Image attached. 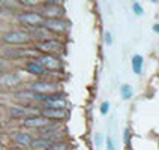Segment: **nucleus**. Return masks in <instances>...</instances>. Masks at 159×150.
<instances>
[{
	"mask_svg": "<svg viewBox=\"0 0 159 150\" xmlns=\"http://www.w3.org/2000/svg\"><path fill=\"white\" fill-rule=\"evenodd\" d=\"M39 63L44 66L45 69H50V71H56L60 68V60L57 57H54L51 54H44L39 57Z\"/></svg>",
	"mask_w": 159,
	"mask_h": 150,
	"instance_id": "7",
	"label": "nucleus"
},
{
	"mask_svg": "<svg viewBox=\"0 0 159 150\" xmlns=\"http://www.w3.org/2000/svg\"><path fill=\"white\" fill-rule=\"evenodd\" d=\"M107 150H116L114 141H113V138H111V137H108V138H107Z\"/></svg>",
	"mask_w": 159,
	"mask_h": 150,
	"instance_id": "22",
	"label": "nucleus"
},
{
	"mask_svg": "<svg viewBox=\"0 0 159 150\" xmlns=\"http://www.w3.org/2000/svg\"><path fill=\"white\" fill-rule=\"evenodd\" d=\"M42 116L48 120H60V119L66 117V111L65 110H56V108H44Z\"/></svg>",
	"mask_w": 159,
	"mask_h": 150,
	"instance_id": "8",
	"label": "nucleus"
},
{
	"mask_svg": "<svg viewBox=\"0 0 159 150\" xmlns=\"http://www.w3.org/2000/svg\"><path fill=\"white\" fill-rule=\"evenodd\" d=\"M129 138H131V132H129V129L126 128L125 129V144L128 146V143H129Z\"/></svg>",
	"mask_w": 159,
	"mask_h": 150,
	"instance_id": "25",
	"label": "nucleus"
},
{
	"mask_svg": "<svg viewBox=\"0 0 159 150\" xmlns=\"http://www.w3.org/2000/svg\"><path fill=\"white\" fill-rule=\"evenodd\" d=\"M132 9H134V12L137 14V15H143V8L138 5V3H134L132 5Z\"/></svg>",
	"mask_w": 159,
	"mask_h": 150,
	"instance_id": "23",
	"label": "nucleus"
},
{
	"mask_svg": "<svg viewBox=\"0 0 159 150\" xmlns=\"http://www.w3.org/2000/svg\"><path fill=\"white\" fill-rule=\"evenodd\" d=\"M21 83V78L17 74H6L2 77V86L3 87H15Z\"/></svg>",
	"mask_w": 159,
	"mask_h": 150,
	"instance_id": "10",
	"label": "nucleus"
},
{
	"mask_svg": "<svg viewBox=\"0 0 159 150\" xmlns=\"http://www.w3.org/2000/svg\"><path fill=\"white\" fill-rule=\"evenodd\" d=\"M30 90L39 93V95H45V96H51L54 92L57 90L56 84H50V83H33L30 86Z\"/></svg>",
	"mask_w": 159,
	"mask_h": 150,
	"instance_id": "5",
	"label": "nucleus"
},
{
	"mask_svg": "<svg viewBox=\"0 0 159 150\" xmlns=\"http://www.w3.org/2000/svg\"><path fill=\"white\" fill-rule=\"evenodd\" d=\"M50 120L45 119L44 116H36V117H27L23 122V126L24 128H38V129H42V128H47L50 126Z\"/></svg>",
	"mask_w": 159,
	"mask_h": 150,
	"instance_id": "6",
	"label": "nucleus"
},
{
	"mask_svg": "<svg viewBox=\"0 0 159 150\" xmlns=\"http://www.w3.org/2000/svg\"><path fill=\"white\" fill-rule=\"evenodd\" d=\"M14 140L17 144H21V146H30L32 141H33V138L26 132H17L14 134Z\"/></svg>",
	"mask_w": 159,
	"mask_h": 150,
	"instance_id": "14",
	"label": "nucleus"
},
{
	"mask_svg": "<svg viewBox=\"0 0 159 150\" xmlns=\"http://www.w3.org/2000/svg\"><path fill=\"white\" fill-rule=\"evenodd\" d=\"M48 150H68V144H66V143H63V141L53 143V144H51V147H50Z\"/></svg>",
	"mask_w": 159,
	"mask_h": 150,
	"instance_id": "21",
	"label": "nucleus"
},
{
	"mask_svg": "<svg viewBox=\"0 0 159 150\" xmlns=\"http://www.w3.org/2000/svg\"><path fill=\"white\" fill-rule=\"evenodd\" d=\"M36 95L35 92H32L30 89L29 90H23V92H18V93H15V98H17V101H26V102H29V101H38L36 99Z\"/></svg>",
	"mask_w": 159,
	"mask_h": 150,
	"instance_id": "16",
	"label": "nucleus"
},
{
	"mask_svg": "<svg viewBox=\"0 0 159 150\" xmlns=\"http://www.w3.org/2000/svg\"><path fill=\"white\" fill-rule=\"evenodd\" d=\"M51 144H53V143L45 140V138H36V140L32 141L30 147H32V149H36V150H48L51 147Z\"/></svg>",
	"mask_w": 159,
	"mask_h": 150,
	"instance_id": "15",
	"label": "nucleus"
},
{
	"mask_svg": "<svg viewBox=\"0 0 159 150\" xmlns=\"http://www.w3.org/2000/svg\"><path fill=\"white\" fill-rule=\"evenodd\" d=\"M5 57H29L33 56V51L30 50H9V51H3Z\"/></svg>",
	"mask_w": 159,
	"mask_h": 150,
	"instance_id": "17",
	"label": "nucleus"
},
{
	"mask_svg": "<svg viewBox=\"0 0 159 150\" xmlns=\"http://www.w3.org/2000/svg\"><path fill=\"white\" fill-rule=\"evenodd\" d=\"M26 69H27V72L32 74V75H42L45 68L39 63V60H32V62H29L26 65Z\"/></svg>",
	"mask_w": 159,
	"mask_h": 150,
	"instance_id": "13",
	"label": "nucleus"
},
{
	"mask_svg": "<svg viewBox=\"0 0 159 150\" xmlns=\"http://www.w3.org/2000/svg\"><path fill=\"white\" fill-rule=\"evenodd\" d=\"M105 41L108 45L113 44V39H111V33H110V32H105Z\"/></svg>",
	"mask_w": 159,
	"mask_h": 150,
	"instance_id": "26",
	"label": "nucleus"
},
{
	"mask_svg": "<svg viewBox=\"0 0 159 150\" xmlns=\"http://www.w3.org/2000/svg\"><path fill=\"white\" fill-rule=\"evenodd\" d=\"M18 20L26 24V26H30V27H44L45 26V20L41 14H36V12H24L21 15H18Z\"/></svg>",
	"mask_w": 159,
	"mask_h": 150,
	"instance_id": "2",
	"label": "nucleus"
},
{
	"mask_svg": "<svg viewBox=\"0 0 159 150\" xmlns=\"http://www.w3.org/2000/svg\"><path fill=\"white\" fill-rule=\"evenodd\" d=\"M21 3L26 5V6H33V5H35V2H32V0H23Z\"/></svg>",
	"mask_w": 159,
	"mask_h": 150,
	"instance_id": "27",
	"label": "nucleus"
},
{
	"mask_svg": "<svg viewBox=\"0 0 159 150\" xmlns=\"http://www.w3.org/2000/svg\"><path fill=\"white\" fill-rule=\"evenodd\" d=\"M101 141H102V137H101V135L98 134V135H96V144H98V146L101 144Z\"/></svg>",
	"mask_w": 159,
	"mask_h": 150,
	"instance_id": "28",
	"label": "nucleus"
},
{
	"mask_svg": "<svg viewBox=\"0 0 159 150\" xmlns=\"http://www.w3.org/2000/svg\"><path fill=\"white\" fill-rule=\"evenodd\" d=\"M63 11L57 5H45L44 6V15L48 20H53V18H60V14Z\"/></svg>",
	"mask_w": 159,
	"mask_h": 150,
	"instance_id": "11",
	"label": "nucleus"
},
{
	"mask_svg": "<svg viewBox=\"0 0 159 150\" xmlns=\"http://www.w3.org/2000/svg\"><path fill=\"white\" fill-rule=\"evenodd\" d=\"M36 48L39 50V51H42V53H57V51H60L63 50V44L60 41H45V42H38L36 44Z\"/></svg>",
	"mask_w": 159,
	"mask_h": 150,
	"instance_id": "4",
	"label": "nucleus"
},
{
	"mask_svg": "<svg viewBox=\"0 0 159 150\" xmlns=\"http://www.w3.org/2000/svg\"><path fill=\"white\" fill-rule=\"evenodd\" d=\"M132 71L135 75H141L143 72V57L140 54H135L132 57Z\"/></svg>",
	"mask_w": 159,
	"mask_h": 150,
	"instance_id": "18",
	"label": "nucleus"
},
{
	"mask_svg": "<svg viewBox=\"0 0 159 150\" xmlns=\"http://www.w3.org/2000/svg\"><path fill=\"white\" fill-rule=\"evenodd\" d=\"M66 107V101L62 96H56L51 95L47 99V108H56V110H65Z\"/></svg>",
	"mask_w": 159,
	"mask_h": 150,
	"instance_id": "9",
	"label": "nucleus"
},
{
	"mask_svg": "<svg viewBox=\"0 0 159 150\" xmlns=\"http://www.w3.org/2000/svg\"><path fill=\"white\" fill-rule=\"evenodd\" d=\"M108 110H110V104H108V102H104V104L101 105V113L105 116L107 113H108Z\"/></svg>",
	"mask_w": 159,
	"mask_h": 150,
	"instance_id": "24",
	"label": "nucleus"
},
{
	"mask_svg": "<svg viewBox=\"0 0 159 150\" xmlns=\"http://www.w3.org/2000/svg\"><path fill=\"white\" fill-rule=\"evenodd\" d=\"M153 32L159 33V24H155V26H153Z\"/></svg>",
	"mask_w": 159,
	"mask_h": 150,
	"instance_id": "29",
	"label": "nucleus"
},
{
	"mask_svg": "<svg viewBox=\"0 0 159 150\" xmlns=\"http://www.w3.org/2000/svg\"><path fill=\"white\" fill-rule=\"evenodd\" d=\"M26 113V108H23V107H11L9 108V114L12 117H23Z\"/></svg>",
	"mask_w": 159,
	"mask_h": 150,
	"instance_id": "19",
	"label": "nucleus"
},
{
	"mask_svg": "<svg viewBox=\"0 0 159 150\" xmlns=\"http://www.w3.org/2000/svg\"><path fill=\"white\" fill-rule=\"evenodd\" d=\"M44 27H47L51 33L60 35V33H65V32H66L68 23H66L65 20H62V18H53V20H47Z\"/></svg>",
	"mask_w": 159,
	"mask_h": 150,
	"instance_id": "3",
	"label": "nucleus"
},
{
	"mask_svg": "<svg viewBox=\"0 0 159 150\" xmlns=\"http://www.w3.org/2000/svg\"><path fill=\"white\" fill-rule=\"evenodd\" d=\"M32 36L36 38V39H42V42H45V41H53V33L47 27H38L35 32L32 33Z\"/></svg>",
	"mask_w": 159,
	"mask_h": 150,
	"instance_id": "12",
	"label": "nucleus"
},
{
	"mask_svg": "<svg viewBox=\"0 0 159 150\" xmlns=\"http://www.w3.org/2000/svg\"><path fill=\"white\" fill-rule=\"evenodd\" d=\"M120 93H122V98H123L125 101H129L134 95L131 86H128V84H123V86L120 87Z\"/></svg>",
	"mask_w": 159,
	"mask_h": 150,
	"instance_id": "20",
	"label": "nucleus"
},
{
	"mask_svg": "<svg viewBox=\"0 0 159 150\" xmlns=\"http://www.w3.org/2000/svg\"><path fill=\"white\" fill-rule=\"evenodd\" d=\"M30 39V36L27 32L23 30H14V32H8L3 35V42L9 45H21V44H27Z\"/></svg>",
	"mask_w": 159,
	"mask_h": 150,
	"instance_id": "1",
	"label": "nucleus"
}]
</instances>
